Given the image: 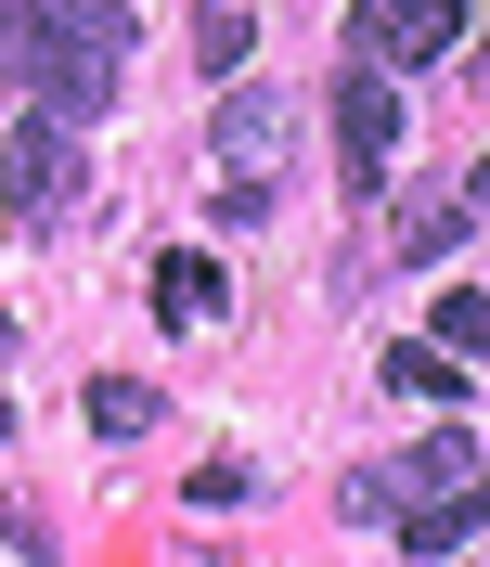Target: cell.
Segmentation results:
<instances>
[{
  "instance_id": "11",
  "label": "cell",
  "mask_w": 490,
  "mask_h": 567,
  "mask_svg": "<svg viewBox=\"0 0 490 567\" xmlns=\"http://www.w3.org/2000/svg\"><path fill=\"white\" fill-rule=\"evenodd\" d=\"M439 349H478L490 361V284H452V297H439Z\"/></svg>"
},
{
  "instance_id": "12",
  "label": "cell",
  "mask_w": 490,
  "mask_h": 567,
  "mask_svg": "<svg viewBox=\"0 0 490 567\" xmlns=\"http://www.w3.org/2000/svg\"><path fill=\"white\" fill-rule=\"evenodd\" d=\"M245 52H258V39H245V13L220 0L207 27H194V65H207V78H245Z\"/></svg>"
},
{
  "instance_id": "2",
  "label": "cell",
  "mask_w": 490,
  "mask_h": 567,
  "mask_svg": "<svg viewBox=\"0 0 490 567\" xmlns=\"http://www.w3.org/2000/svg\"><path fill=\"white\" fill-rule=\"evenodd\" d=\"M349 52L361 65H439V52H465V0H349Z\"/></svg>"
},
{
  "instance_id": "8",
  "label": "cell",
  "mask_w": 490,
  "mask_h": 567,
  "mask_svg": "<svg viewBox=\"0 0 490 567\" xmlns=\"http://www.w3.org/2000/svg\"><path fill=\"white\" fill-rule=\"evenodd\" d=\"M387 388H414V400H465V361L439 349V336H400V349H387Z\"/></svg>"
},
{
  "instance_id": "1",
  "label": "cell",
  "mask_w": 490,
  "mask_h": 567,
  "mask_svg": "<svg viewBox=\"0 0 490 567\" xmlns=\"http://www.w3.org/2000/svg\"><path fill=\"white\" fill-rule=\"evenodd\" d=\"M65 194H78V130L65 116H27V130L0 142V207H13V233H52Z\"/></svg>"
},
{
  "instance_id": "5",
  "label": "cell",
  "mask_w": 490,
  "mask_h": 567,
  "mask_svg": "<svg viewBox=\"0 0 490 567\" xmlns=\"http://www.w3.org/2000/svg\"><path fill=\"white\" fill-rule=\"evenodd\" d=\"M207 142H220V181H272L284 168V91H245V78H233Z\"/></svg>"
},
{
  "instance_id": "7",
  "label": "cell",
  "mask_w": 490,
  "mask_h": 567,
  "mask_svg": "<svg viewBox=\"0 0 490 567\" xmlns=\"http://www.w3.org/2000/svg\"><path fill=\"white\" fill-rule=\"evenodd\" d=\"M478 516H490L478 491H439V503H414V516H400V542H414V555H465V542H478Z\"/></svg>"
},
{
  "instance_id": "9",
  "label": "cell",
  "mask_w": 490,
  "mask_h": 567,
  "mask_svg": "<svg viewBox=\"0 0 490 567\" xmlns=\"http://www.w3.org/2000/svg\"><path fill=\"white\" fill-rule=\"evenodd\" d=\"M465 219H478V181H465V194H439V207H414V219H400V258H452V246H465Z\"/></svg>"
},
{
  "instance_id": "6",
  "label": "cell",
  "mask_w": 490,
  "mask_h": 567,
  "mask_svg": "<svg viewBox=\"0 0 490 567\" xmlns=\"http://www.w3.org/2000/svg\"><path fill=\"white\" fill-rule=\"evenodd\" d=\"M220 258H194V246H169V271H155V322H220Z\"/></svg>"
},
{
  "instance_id": "10",
  "label": "cell",
  "mask_w": 490,
  "mask_h": 567,
  "mask_svg": "<svg viewBox=\"0 0 490 567\" xmlns=\"http://www.w3.org/2000/svg\"><path fill=\"white\" fill-rule=\"evenodd\" d=\"M91 425H104V439H142V425H155V388H142V374H104V388H91Z\"/></svg>"
},
{
  "instance_id": "4",
  "label": "cell",
  "mask_w": 490,
  "mask_h": 567,
  "mask_svg": "<svg viewBox=\"0 0 490 567\" xmlns=\"http://www.w3.org/2000/svg\"><path fill=\"white\" fill-rule=\"evenodd\" d=\"M336 130H349V194L375 207L387 155H400V91H387L375 65H349V78H336Z\"/></svg>"
},
{
  "instance_id": "3",
  "label": "cell",
  "mask_w": 490,
  "mask_h": 567,
  "mask_svg": "<svg viewBox=\"0 0 490 567\" xmlns=\"http://www.w3.org/2000/svg\"><path fill=\"white\" fill-rule=\"evenodd\" d=\"M439 491H478V439H465V425H439V439H414V452H387L375 477H349V516H375V503H439Z\"/></svg>"
}]
</instances>
